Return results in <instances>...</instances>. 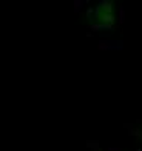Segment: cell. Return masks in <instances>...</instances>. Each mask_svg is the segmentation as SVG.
Returning a JSON list of instances; mask_svg holds the SVG:
<instances>
[{"mask_svg":"<svg viewBox=\"0 0 142 151\" xmlns=\"http://www.w3.org/2000/svg\"><path fill=\"white\" fill-rule=\"evenodd\" d=\"M90 22L96 28H110L114 23V8L113 3L104 2L90 12Z\"/></svg>","mask_w":142,"mask_h":151,"instance_id":"cell-1","label":"cell"}]
</instances>
